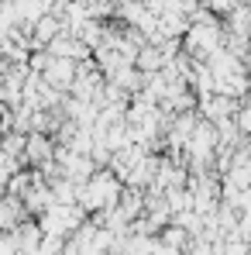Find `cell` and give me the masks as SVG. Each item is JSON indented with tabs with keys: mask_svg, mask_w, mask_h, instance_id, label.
<instances>
[{
	"mask_svg": "<svg viewBox=\"0 0 251 255\" xmlns=\"http://www.w3.org/2000/svg\"><path fill=\"white\" fill-rule=\"evenodd\" d=\"M121 193H124V186L114 172H93L86 183H80L76 204L83 211H114L121 204Z\"/></svg>",
	"mask_w": 251,
	"mask_h": 255,
	"instance_id": "obj_1",
	"label": "cell"
},
{
	"mask_svg": "<svg viewBox=\"0 0 251 255\" xmlns=\"http://www.w3.org/2000/svg\"><path fill=\"white\" fill-rule=\"evenodd\" d=\"M28 159H31V162H45V166L52 162V141L45 138L42 131H35V134L24 138V162H28Z\"/></svg>",
	"mask_w": 251,
	"mask_h": 255,
	"instance_id": "obj_2",
	"label": "cell"
},
{
	"mask_svg": "<svg viewBox=\"0 0 251 255\" xmlns=\"http://www.w3.org/2000/svg\"><path fill=\"white\" fill-rule=\"evenodd\" d=\"M35 255H66V238H59V235H45Z\"/></svg>",
	"mask_w": 251,
	"mask_h": 255,
	"instance_id": "obj_3",
	"label": "cell"
}]
</instances>
